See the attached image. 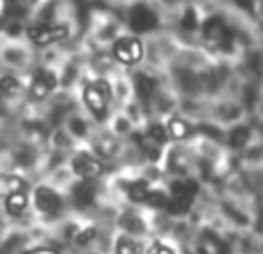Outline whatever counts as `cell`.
Here are the masks:
<instances>
[{
  "instance_id": "cell-1",
  "label": "cell",
  "mask_w": 263,
  "mask_h": 254,
  "mask_svg": "<svg viewBox=\"0 0 263 254\" xmlns=\"http://www.w3.org/2000/svg\"><path fill=\"white\" fill-rule=\"evenodd\" d=\"M0 69L14 74L32 72L35 69V51L32 44L23 40H7L0 42Z\"/></svg>"
},
{
  "instance_id": "cell-2",
  "label": "cell",
  "mask_w": 263,
  "mask_h": 254,
  "mask_svg": "<svg viewBox=\"0 0 263 254\" xmlns=\"http://www.w3.org/2000/svg\"><path fill=\"white\" fill-rule=\"evenodd\" d=\"M58 88H60L58 72L53 67L42 65V67H35L30 72V79H28L26 86V97L30 102H35V104H42V102H49Z\"/></svg>"
},
{
  "instance_id": "cell-3",
  "label": "cell",
  "mask_w": 263,
  "mask_h": 254,
  "mask_svg": "<svg viewBox=\"0 0 263 254\" xmlns=\"http://www.w3.org/2000/svg\"><path fill=\"white\" fill-rule=\"evenodd\" d=\"M30 208L35 210L40 217L44 220H55L63 215L65 210V199L53 185L40 183L35 185V190L30 192Z\"/></svg>"
},
{
  "instance_id": "cell-4",
  "label": "cell",
  "mask_w": 263,
  "mask_h": 254,
  "mask_svg": "<svg viewBox=\"0 0 263 254\" xmlns=\"http://www.w3.org/2000/svg\"><path fill=\"white\" fill-rule=\"evenodd\" d=\"M83 104L86 109L95 116L97 120H102L109 111V104H111V97H114V90H111V83L106 79H95V81H88L83 86Z\"/></svg>"
},
{
  "instance_id": "cell-5",
  "label": "cell",
  "mask_w": 263,
  "mask_h": 254,
  "mask_svg": "<svg viewBox=\"0 0 263 254\" xmlns=\"http://www.w3.org/2000/svg\"><path fill=\"white\" fill-rule=\"evenodd\" d=\"M196 192H199L196 180H192V178H178L171 187V194H168V204H166L168 213L176 215V217L185 215L192 208V204H194Z\"/></svg>"
},
{
  "instance_id": "cell-6",
  "label": "cell",
  "mask_w": 263,
  "mask_h": 254,
  "mask_svg": "<svg viewBox=\"0 0 263 254\" xmlns=\"http://www.w3.org/2000/svg\"><path fill=\"white\" fill-rule=\"evenodd\" d=\"M28 37H30L32 46H40V49H49V46L58 44V42L67 40L69 37V26L67 23H35L28 30Z\"/></svg>"
},
{
  "instance_id": "cell-7",
  "label": "cell",
  "mask_w": 263,
  "mask_h": 254,
  "mask_svg": "<svg viewBox=\"0 0 263 254\" xmlns=\"http://www.w3.org/2000/svg\"><path fill=\"white\" fill-rule=\"evenodd\" d=\"M69 171L77 176V180H97L104 173V164L90 150H77L69 159Z\"/></svg>"
},
{
  "instance_id": "cell-8",
  "label": "cell",
  "mask_w": 263,
  "mask_h": 254,
  "mask_svg": "<svg viewBox=\"0 0 263 254\" xmlns=\"http://www.w3.org/2000/svg\"><path fill=\"white\" fill-rule=\"evenodd\" d=\"M111 56L123 65H136L143 60V42L136 35H123L111 44Z\"/></svg>"
},
{
  "instance_id": "cell-9",
  "label": "cell",
  "mask_w": 263,
  "mask_h": 254,
  "mask_svg": "<svg viewBox=\"0 0 263 254\" xmlns=\"http://www.w3.org/2000/svg\"><path fill=\"white\" fill-rule=\"evenodd\" d=\"M0 97L5 100V104H12V102L26 97V83H23L21 74L0 69Z\"/></svg>"
},
{
  "instance_id": "cell-10",
  "label": "cell",
  "mask_w": 263,
  "mask_h": 254,
  "mask_svg": "<svg viewBox=\"0 0 263 254\" xmlns=\"http://www.w3.org/2000/svg\"><path fill=\"white\" fill-rule=\"evenodd\" d=\"M30 245H35V243H32V238L28 236L26 229L0 231V254H21Z\"/></svg>"
},
{
  "instance_id": "cell-11",
  "label": "cell",
  "mask_w": 263,
  "mask_h": 254,
  "mask_svg": "<svg viewBox=\"0 0 263 254\" xmlns=\"http://www.w3.org/2000/svg\"><path fill=\"white\" fill-rule=\"evenodd\" d=\"M3 204V213L9 215L12 220H21L23 215L30 210V192H16V194H9L7 199L0 201Z\"/></svg>"
},
{
  "instance_id": "cell-12",
  "label": "cell",
  "mask_w": 263,
  "mask_h": 254,
  "mask_svg": "<svg viewBox=\"0 0 263 254\" xmlns=\"http://www.w3.org/2000/svg\"><path fill=\"white\" fill-rule=\"evenodd\" d=\"M72 204L79 206V208H88L90 204H95V196H97V183L95 180H77L72 185Z\"/></svg>"
},
{
  "instance_id": "cell-13",
  "label": "cell",
  "mask_w": 263,
  "mask_h": 254,
  "mask_svg": "<svg viewBox=\"0 0 263 254\" xmlns=\"http://www.w3.org/2000/svg\"><path fill=\"white\" fill-rule=\"evenodd\" d=\"M28 183L26 178L21 176L18 171H0V201L7 199L9 194H16V192H26Z\"/></svg>"
},
{
  "instance_id": "cell-14",
  "label": "cell",
  "mask_w": 263,
  "mask_h": 254,
  "mask_svg": "<svg viewBox=\"0 0 263 254\" xmlns=\"http://www.w3.org/2000/svg\"><path fill=\"white\" fill-rule=\"evenodd\" d=\"M129 26H132V30H136V32H150L157 26V16H155V12H150V7L139 5V7L132 9Z\"/></svg>"
},
{
  "instance_id": "cell-15",
  "label": "cell",
  "mask_w": 263,
  "mask_h": 254,
  "mask_svg": "<svg viewBox=\"0 0 263 254\" xmlns=\"http://www.w3.org/2000/svg\"><path fill=\"white\" fill-rule=\"evenodd\" d=\"M227 26L219 16H213L203 23V40L210 42V44H224L227 42Z\"/></svg>"
},
{
  "instance_id": "cell-16",
  "label": "cell",
  "mask_w": 263,
  "mask_h": 254,
  "mask_svg": "<svg viewBox=\"0 0 263 254\" xmlns=\"http://www.w3.org/2000/svg\"><path fill=\"white\" fill-rule=\"evenodd\" d=\"M134 90L141 100H150V97L157 93V79L145 74V72H139L134 77Z\"/></svg>"
},
{
  "instance_id": "cell-17",
  "label": "cell",
  "mask_w": 263,
  "mask_h": 254,
  "mask_svg": "<svg viewBox=\"0 0 263 254\" xmlns=\"http://www.w3.org/2000/svg\"><path fill=\"white\" fill-rule=\"evenodd\" d=\"M164 127H166V136H168V139H173V141L187 139V136H190V132H192L190 123H187V120H182V118H168L166 123H164Z\"/></svg>"
},
{
  "instance_id": "cell-18",
  "label": "cell",
  "mask_w": 263,
  "mask_h": 254,
  "mask_svg": "<svg viewBox=\"0 0 263 254\" xmlns=\"http://www.w3.org/2000/svg\"><path fill=\"white\" fill-rule=\"evenodd\" d=\"M114 252L116 254H143V247H141V243L136 241L134 236H129V233H123V236L116 238Z\"/></svg>"
},
{
  "instance_id": "cell-19",
  "label": "cell",
  "mask_w": 263,
  "mask_h": 254,
  "mask_svg": "<svg viewBox=\"0 0 263 254\" xmlns=\"http://www.w3.org/2000/svg\"><path fill=\"white\" fill-rule=\"evenodd\" d=\"M150 190H153V187L148 185V180H134L127 185V196H129V201H134V204H145Z\"/></svg>"
},
{
  "instance_id": "cell-20",
  "label": "cell",
  "mask_w": 263,
  "mask_h": 254,
  "mask_svg": "<svg viewBox=\"0 0 263 254\" xmlns=\"http://www.w3.org/2000/svg\"><path fill=\"white\" fill-rule=\"evenodd\" d=\"M95 241H97V227H92V224H88V227H79L77 233H74V238H72V243L77 247H88Z\"/></svg>"
},
{
  "instance_id": "cell-21",
  "label": "cell",
  "mask_w": 263,
  "mask_h": 254,
  "mask_svg": "<svg viewBox=\"0 0 263 254\" xmlns=\"http://www.w3.org/2000/svg\"><path fill=\"white\" fill-rule=\"evenodd\" d=\"M252 132L247 125H236L231 132H229V146L231 148H242V146H247V141H250Z\"/></svg>"
},
{
  "instance_id": "cell-22",
  "label": "cell",
  "mask_w": 263,
  "mask_h": 254,
  "mask_svg": "<svg viewBox=\"0 0 263 254\" xmlns=\"http://www.w3.org/2000/svg\"><path fill=\"white\" fill-rule=\"evenodd\" d=\"M120 227L125 229V233H143L145 231V224L141 222L139 217H134V215H123V217H120Z\"/></svg>"
},
{
  "instance_id": "cell-23",
  "label": "cell",
  "mask_w": 263,
  "mask_h": 254,
  "mask_svg": "<svg viewBox=\"0 0 263 254\" xmlns=\"http://www.w3.org/2000/svg\"><path fill=\"white\" fill-rule=\"evenodd\" d=\"M145 134H148L157 146H164V143H166V139H168L164 123H150V125H148V130H145Z\"/></svg>"
},
{
  "instance_id": "cell-24",
  "label": "cell",
  "mask_w": 263,
  "mask_h": 254,
  "mask_svg": "<svg viewBox=\"0 0 263 254\" xmlns=\"http://www.w3.org/2000/svg\"><path fill=\"white\" fill-rule=\"evenodd\" d=\"M145 204L153 206V208H166L168 196H166V192H162V190H150V192H148V199H145Z\"/></svg>"
},
{
  "instance_id": "cell-25",
  "label": "cell",
  "mask_w": 263,
  "mask_h": 254,
  "mask_svg": "<svg viewBox=\"0 0 263 254\" xmlns=\"http://www.w3.org/2000/svg\"><path fill=\"white\" fill-rule=\"evenodd\" d=\"M21 254H60V250H58V247H53V245H42V243L37 245V243H35V245H30L28 250H23Z\"/></svg>"
},
{
  "instance_id": "cell-26",
  "label": "cell",
  "mask_w": 263,
  "mask_h": 254,
  "mask_svg": "<svg viewBox=\"0 0 263 254\" xmlns=\"http://www.w3.org/2000/svg\"><path fill=\"white\" fill-rule=\"evenodd\" d=\"M182 28H185V30H194V28H196V12H194V9H185V16H182Z\"/></svg>"
},
{
  "instance_id": "cell-27",
  "label": "cell",
  "mask_w": 263,
  "mask_h": 254,
  "mask_svg": "<svg viewBox=\"0 0 263 254\" xmlns=\"http://www.w3.org/2000/svg\"><path fill=\"white\" fill-rule=\"evenodd\" d=\"M145 254H176L171 250V247L168 245H164V243H159V241H155L153 245L148 247V250H145Z\"/></svg>"
}]
</instances>
